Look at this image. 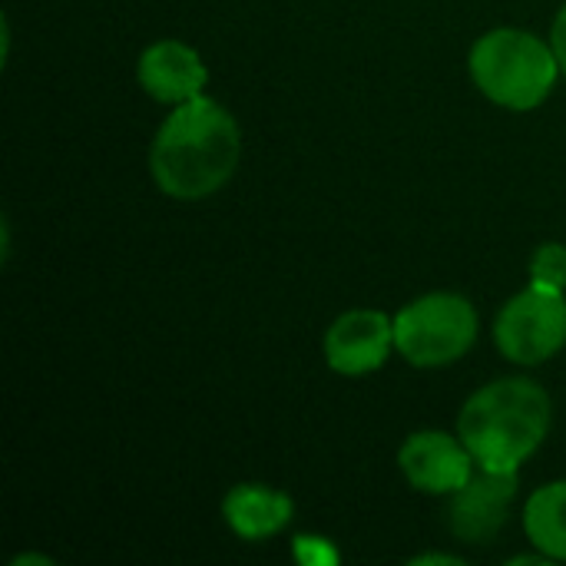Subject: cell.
Listing matches in <instances>:
<instances>
[{
    "mask_svg": "<svg viewBox=\"0 0 566 566\" xmlns=\"http://www.w3.org/2000/svg\"><path fill=\"white\" fill-rule=\"evenodd\" d=\"M242 159L239 119L212 96H196L159 123L149 146V176L176 202H202L226 189Z\"/></svg>",
    "mask_w": 566,
    "mask_h": 566,
    "instance_id": "1",
    "label": "cell"
},
{
    "mask_svg": "<svg viewBox=\"0 0 566 566\" xmlns=\"http://www.w3.org/2000/svg\"><path fill=\"white\" fill-rule=\"evenodd\" d=\"M554 424V401L547 388L531 378H497L478 388L461 415L458 434L474 454L478 468L488 471H521Z\"/></svg>",
    "mask_w": 566,
    "mask_h": 566,
    "instance_id": "2",
    "label": "cell"
},
{
    "mask_svg": "<svg viewBox=\"0 0 566 566\" xmlns=\"http://www.w3.org/2000/svg\"><path fill=\"white\" fill-rule=\"evenodd\" d=\"M474 86L504 109H537L557 86L560 63L551 40L521 27H494L468 53Z\"/></svg>",
    "mask_w": 566,
    "mask_h": 566,
    "instance_id": "3",
    "label": "cell"
},
{
    "mask_svg": "<svg viewBox=\"0 0 566 566\" xmlns=\"http://www.w3.org/2000/svg\"><path fill=\"white\" fill-rule=\"evenodd\" d=\"M478 308L461 292H428L395 315V352L415 368H448L478 342Z\"/></svg>",
    "mask_w": 566,
    "mask_h": 566,
    "instance_id": "4",
    "label": "cell"
},
{
    "mask_svg": "<svg viewBox=\"0 0 566 566\" xmlns=\"http://www.w3.org/2000/svg\"><path fill=\"white\" fill-rule=\"evenodd\" d=\"M497 352L524 368L544 365L566 348V292L527 285L494 318Z\"/></svg>",
    "mask_w": 566,
    "mask_h": 566,
    "instance_id": "5",
    "label": "cell"
},
{
    "mask_svg": "<svg viewBox=\"0 0 566 566\" xmlns=\"http://www.w3.org/2000/svg\"><path fill=\"white\" fill-rule=\"evenodd\" d=\"M521 491L517 471L478 468L471 481L448 497V527L461 544H491L507 527Z\"/></svg>",
    "mask_w": 566,
    "mask_h": 566,
    "instance_id": "6",
    "label": "cell"
},
{
    "mask_svg": "<svg viewBox=\"0 0 566 566\" xmlns=\"http://www.w3.org/2000/svg\"><path fill=\"white\" fill-rule=\"evenodd\" d=\"M398 468L415 491L431 497H451L471 481L478 461L461 441V434L428 428L408 434V441L398 451Z\"/></svg>",
    "mask_w": 566,
    "mask_h": 566,
    "instance_id": "7",
    "label": "cell"
},
{
    "mask_svg": "<svg viewBox=\"0 0 566 566\" xmlns=\"http://www.w3.org/2000/svg\"><path fill=\"white\" fill-rule=\"evenodd\" d=\"M395 352V318L378 308H352L325 332V361L345 378L378 371Z\"/></svg>",
    "mask_w": 566,
    "mask_h": 566,
    "instance_id": "8",
    "label": "cell"
},
{
    "mask_svg": "<svg viewBox=\"0 0 566 566\" xmlns=\"http://www.w3.org/2000/svg\"><path fill=\"white\" fill-rule=\"evenodd\" d=\"M136 80L146 90L149 99L166 103V106H179L186 99H196L206 93L209 83V70L202 63V56L182 43V40H156L139 53L136 63Z\"/></svg>",
    "mask_w": 566,
    "mask_h": 566,
    "instance_id": "9",
    "label": "cell"
},
{
    "mask_svg": "<svg viewBox=\"0 0 566 566\" xmlns=\"http://www.w3.org/2000/svg\"><path fill=\"white\" fill-rule=\"evenodd\" d=\"M222 517L242 541H269L282 534L295 517V501L269 484H235L222 497Z\"/></svg>",
    "mask_w": 566,
    "mask_h": 566,
    "instance_id": "10",
    "label": "cell"
},
{
    "mask_svg": "<svg viewBox=\"0 0 566 566\" xmlns=\"http://www.w3.org/2000/svg\"><path fill=\"white\" fill-rule=\"evenodd\" d=\"M524 531L531 547L566 564V481L544 484L524 504Z\"/></svg>",
    "mask_w": 566,
    "mask_h": 566,
    "instance_id": "11",
    "label": "cell"
},
{
    "mask_svg": "<svg viewBox=\"0 0 566 566\" xmlns=\"http://www.w3.org/2000/svg\"><path fill=\"white\" fill-rule=\"evenodd\" d=\"M531 285L566 292V245L564 242H544L531 259Z\"/></svg>",
    "mask_w": 566,
    "mask_h": 566,
    "instance_id": "12",
    "label": "cell"
},
{
    "mask_svg": "<svg viewBox=\"0 0 566 566\" xmlns=\"http://www.w3.org/2000/svg\"><path fill=\"white\" fill-rule=\"evenodd\" d=\"M551 46H554L557 63H560V73L566 76V3L557 10V17L551 23Z\"/></svg>",
    "mask_w": 566,
    "mask_h": 566,
    "instance_id": "13",
    "label": "cell"
},
{
    "mask_svg": "<svg viewBox=\"0 0 566 566\" xmlns=\"http://www.w3.org/2000/svg\"><path fill=\"white\" fill-rule=\"evenodd\" d=\"M415 566H428V564H444V566H461L464 560L454 557V554H421V557H411Z\"/></svg>",
    "mask_w": 566,
    "mask_h": 566,
    "instance_id": "14",
    "label": "cell"
},
{
    "mask_svg": "<svg viewBox=\"0 0 566 566\" xmlns=\"http://www.w3.org/2000/svg\"><path fill=\"white\" fill-rule=\"evenodd\" d=\"M27 564H40V566H53L50 557H43V554H20V557H13L10 566H27Z\"/></svg>",
    "mask_w": 566,
    "mask_h": 566,
    "instance_id": "15",
    "label": "cell"
}]
</instances>
